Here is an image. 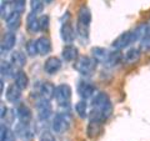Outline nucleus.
Returning <instances> with one entry per match:
<instances>
[{
	"label": "nucleus",
	"mask_w": 150,
	"mask_h": 141,
	"mask_svg": "<svg viewBox=\"0 0 150 141\" xmlns=\"http://www.w3.org/2000/svg\"><path fill=\"white\" fill-rule=\"evenodd\" d=\"M140 48L144 50H150V35L140 40Z\"/></svg>",
	"instance_id": "34"
},
{
	"label": "nucleus",
	"mask_w": 150,
	"mask_h": 141,
	"mask_svg": "<svg viewBox=\"0 0 150 141\" xmlns=\"http://www.w3.org/2000/svg\"><path fill=\"white\" fill-rule=\"evenodd\" d=\"M0 86H1V90H0V91H1V94L4 92V80H1V82H0Z\"/></svg>",
	"instance_id": "37"
},
{
	"label": "nucleus",
	"mask_w": 150,
	"mask_h": 141,
	"mask_svg": "<svg viewBox=\"0 0 150 141\" xmlns=\"http://www.w3.org/2000/svg\"><path fill=\"white\" fill-rule=\"evenodd\" d=\"M131 35H133V41H140L145 36L150 35V25L148 24L138 25L134 30H131Z\"/></svg>",
	"instance_id": "19"
},
{
	"label": "nucleus",
	"mask_w": 150,
	"mask_h": 141,
	"mask_svg": "<svg viewBox=\"0 0 150 141\" xmlns=\"http://www.w3.org/2000/svg\"><path fill=\"white\" fill-rule=\"evenodd\" d=\"M0 69H1V76L4 78H9V76H14L15 75V70H14V65L8 61H1L0 65Z\"/></svg>",
	"instance_id": "28"
},
{
	"label": "nucleus",
	"mask_w": 150,
	"mask_h": 141,
	"mask_svg": "<svg viewBox=\"0 0 150 141\" xmlns=\"http://www.w3.org/2000/svg\"><path fill=\"white\" fill-rule=\"evenodd\" d=\"M14 82H15L21 90H24V89H26L28 85H29V76L26 75L25 71L18 70L15 75H14Z\"/></svg>",
	"instance_id": "24"
},
{
	"label": "nucleus",
	"mask_w": 150,
	"mask_h": 141,
	"mask_svg": "<svg viewBox=\"0 0 150 141\" xmlns=\"http://www.w3.org/2000/svg\"><path fill=\"white\" fill-rule=\"evenodd\" d=\"M140 56H142V51L138 48H130L124 55V61L128 64H134L139 61Z\"/></svg>",
	"instance_id": "25"
},
{
	"label": "nucleus",
	"mask_w": 150,
	"mask_h": 141,
	"mask_svg": "<svg viewBox=\"0 0 150 141\" xmlns=\"http://www.w3.org/2000/svg\"><path fill=\"white\" fill-rule=\"evenodd\" d=\"M5 24L6 27L10 31H15L18 30L21 25V14L15 13V11H11V14L5 19Z\"/></svg>",
	"instance_id": "17"
},
{
	"label": "nucleus",
	"mask_w": 150,
	"mask_h": 141,
	"mask_svg": "<svg viewBox=\"0 0 150 141\" xmlns=\"http://www.w3.org/2000/svg\"><path fill=\"white\" fill-rule=\"evenodd\" d=\"M71 94V87L68 84H60L55 89V100L60 106H65L69 104Z\"/></svg>",
	"instance_id": "4"
},
{
	"label": "nucleus",
	"mask_w": 150,
	"mask_h": 141,
	"mask_svg": "<svg viewBox=\"0 0 150 141\" xmlns=\"http://www.w3.org/2000/svg\"><path fill=\"white\" fill-rule=\"evenodd\" d=\"M0 107H1V114H0V116H1V119H4L5 115H6V112H8V109H6V106L4 105V104L0 105Z\"/></svg>",
	"instance_id": "36"
},
{
	"label": "nucleus",
	"mask_w": 150,
	"mask_h": 141,
	"mask_svg": "<svg viewBox=\"0 0 150 141\" xmlns=\"http://www.w3.org/2000/svg\"><path fill=\"white\" fill-rule=\"evenodd\" d=\"M131 43H134V41H133V35H131V30H130V31H125L123 34H120L112 41L111 46L116 50H121V49L128 48Z\"/></svg>",
	"instance_id": "8"
},
{
	"label": "nucleus",
	"mask_w": 150,
	"mask_h": 141,
	"mask_svg": "<svg viewBox=\"0 0 150 141\" xmlns=\"http://www.w3.org/2000/svg\"><path fill=\"white\" fill-rule=\"evenodd\" d=\"M62 56H63V59L65 60V61H68V63L75 61V60L79 58V50H78L76 46H74L71 44H68L63 48Z\"/></svg>",
	"instance_id": "15"
},
{
	"label": "nucleus",
	"mask_w": 150,
	"mask_h": 141,
	"mask_svg": "<svg viewBox=\"0 0 150 141\" xmlns=\"http://www.w3.org/2000/svg\"><path fill=\"white\" fill-rule=\"evenodd\" d=\"M103 130V123H99V121H89V125L86 128V135L90 139H95L99 136V134Z\"/></svg>",
	"instance_id": "23"
},
{
	"label": "nucleus",
	"mask_w": 150,
	"mask_h": 141,
	"mask_svg": "<svg viewBox=\"0 0 150 141\" xmlns=\"http://www.w3.org/2000/svg\"><path fill=\"white\" fill-rule=\"evenodd\" d=\"M96 65H98V63L93 56L91 58L90 56H80V58H78L75 60L74 69L80 75L88 78V76H91V75L95 73Z\"/></svg>",
	"instance_id": "2"
},
{
	"label": "nucleus",
	"mask_w": 150,
	"mask_h": 141,
	"mask_svg": "<svg viewBox=\"0 0 150 141\" xmlns=\"http://www.w3.org/2000/svg\"><path fill=\"white\" fill-rule=\"evenodd\" d=\"M36 112H38V116H39L40 120H48L49 116L51 115V102L48 99H44V97H39L36 100Z\"/></svg>",
	"instance_id": "6"
},
{
	"label": "nucleus",
	"mask_w": 150,
	"mask_h": 141,
	"mask_svg": "<svg viewBox=\"0 0 150 141\" xmlns=\"http://www.w3.org/2000/svg\"><path fill=\"white\" fill-rule=\"evenodd\" d=\"M71 124V117L67 111H62L55 114L53 121H51V130L55 134H63L65 131H68Z\"/></svg>",
	"instance_id": "3"
},
{
	"label": "nucleus",
	"mask_w": 150,
	"mask_h": 141,
	"mask_svg": "<svg viewBox=\"0 0 150 141\" xmlns=\"http://www.w3.org/2000/svg\"><path fill=\"white\" fill-rule=\"evenodd\" d=\"M75 112L78 114V116L80 117V119L85 120L86 117L89 116V112H88V104H86V100H81L78 101L76 104H75Z\"/></svg>",
	"instance_id": "26"
},
{
	"label": "nucleus",
	"mask_w": 150,
	"mask_h": 141,
	"mask_svg": "<svg viewBox=\"0 0 150 141\" xmlns=\"http://www.w3.org/2000/svg\"><path fill=\"white\" fill-rule=\"evenodd\" d=\"M13 11L23 14L25 11V0H14L13 1Z\"/></svg>",
	"instance_id": "32"
},
{
	"label": "nucleus",
	"mask_w": 150,
	"mask_h": 141,
	"mask_svg": "<svg viewBox=\"0 0 150 141\" xmlns=\"http://www.w3.org/2000/svg\"><path fill=\"white\" fill-rule=\"evenodd\" d=\"M5 97H6L8 101L15 104V102H18L21 99V89L19 87L15 82L10 84V85L8 86L6 91H5Z\"/></svg>",
	"instance_id": "13"
},
{
	"label": "nucleus",
	"mask_w": 150,
	"mask_h": 141,
	"mask_svg": "<svg viewBox=\"0 0 150 141\" xmlns=\"http://www.w3.org/2000/svg\"><path fill=\"white\" fill-rule=\"evenodd\" d=\"M36 45L40 55H48L51 51V41L46 36H40L39 39H36Z\"/></svg>",
	"instance_id": "22"
},
{
	"label": "nucleus",
	"mask_w": 150,
	"mask_h": 141,
	"mask_svg": "<svg viewBox=\"0 0 150 141\" xmlns=\"http://www.w3.org/2000/svg\"><path fill=\"white\" fill-rule=\"evenodd\" d=\"M109 54H110V51H108L106 49L101 48V46H94L91 49V56L96 60V63H100V64L108 63Z\"/></svg>",
	"instance_id": "18"
},
{
	"label": "nucleus",
	"mask_w": 150,
	"mask_h": 141,
	"mask_svg": "<svg viewBox=\"0 0 150 141\" xmlns=\"http://www.w3.org/2000/svg\"><path fill=\"white\" fill-rule=\"evenodd\" d=\"M16 43V35L14 31H8L3 35V40H1V53L4 51H9L13 50L14 46Z\"/></svg>",
	"instance_id": "14"
},
{
	"label": "nucleus",
	"mask_w": 150,
	"mask_h": 141,
	"mask_svg": "<svg viewBox=\"0 0 150 141\" xmlns=\"http://www.w3.org/2000/svg\"><path fill=\"white\" fill-rule=\"evenodd\" d=\"M10 63L14 65V68H24V65L26 64L25 53H23L21 50H14L10 55Z\"/></svg>",
	"instance_id": "21"
},
{
	"label": "nucleus",
	"mask_w": 150,
	"mask_h": 141,
	"mask_svg": "<svg viewBox=\"0 0 150 141\" xmlns=\"http://www.w3.org/2000/svg\"><path fill=\"white\" fill-rule=\"evenodd\" d=\"M14 133L23 140H30L33 137V135H34V133H33V130H31L30 123H21V121H19L16 124Z\"/></svg>",
	"instance_id": "10"
},
{
	"label": "nucleus",
	"mask_w": 150,
	"mask_h": 141,
	"mask_svg": "<svg viewBox=\"0 0 150 141\" xmlns=\"http://www.w3.org/2000/svg\"><path fill=\"white\" fill-rule=\"evenodd\" d=\"M45 0H30V8L33 13H41L44 9Z\"/></svg>",
	"instance_id": "31"
},
{
	"label": "nucleus",
	"mask_w": 150,
	"mask_h": 141,
	"mask_svg": "<svg viewBox=\"0 0 150 141\" xmlns=\"http://www.w3.org/2000/svg\"><path fill=\"white\" fill-rule=\"evenodd\" d=\"M40 141H55L54 136L51 133H49V131H45V133L41 134L40 136Z\"/></svg>",
	"instance_id": "35"
},
{
	"label": "nucleus",
	"mask_w": 150,
	"mask_h": 141,
	"mask_svg": "<svg viewBox=\"0 0 150 141\" xmlns=\"http://www.w3.org/2000/svg\"><path fill=\"white\" fill-rule=\"evenodd\" d=\"M95 85H94L93 82H90L89 80H79L78 81V85H76V92L78 95L80 96L83 100H88V99H90L94 96V94H95Z\"/></svg>",
	"instance_id": "5"
},
{
	"label": "nucleus",
	"mask_w": 150,
	"mask_h": 141,
	"mask_svg": "<svg viewBox=\"0 0 150 141\" xmlns=\"http://www.w3.org/2000/svg\"><path fill=\"white\" fill-rule=\"evenodd\" d=\"M62 60L59 58H56V56H50L45 60L44 63V71L49 75H54L59 71L60 69H62Z\"/></svg>",
	"instance_id": "9"
},
{
	"label": "nucleus",
	"mask_w": 150,
	"mask_h": 141,
	"mask_svg": "<svg viewBox=\"0 0 150 141\" xmlns=\"http://www.w3.org/2000/svg\"><path fill=\"white\" fill-rule=\"evenodd\" d=\"M25 51L29 56H35L39 54V50H38V45H36V40L30 39L25 45Z\"/></svg>",
	"instance_id": "30"
},
{
	"label": "nucleus",
	"mask_w": 150,
	"mask_h": 141,
	"mask_svg": "<svg viewBox=\"0 0 150 141\" xmlns=\"http://www.w3.org/2000/svg\"><path fill=\"white\" fill-rule=\"evenodd\" d=\"M123 59H124V56L121 55L120 50L114 49L112 51H110V54H109V59H108L106 65H109V66H116L118 64H120V63H121V60H123Z\"/></svg>",
	"instance_id": "27"
},
{
	"label": "nucleus",
	"mask_w": 150,
	"mask_h": 141,
	"mask_svg": "<svg viewBox=\"0 0 150 141\" xmlns=\"http://www.w3.org/2000/svg\"><path fill=\"white\" fill-rule=\"evenodd\" d=\"M112 114V104L106 92H98L91 100V110L89 112V120L99 121L104 124Z\"/></svg>",
	"instance_id": "1"
},
{
	"label": "nucleus",
	"mask_w": 150,
	"mask_h": 141,
	"mask_svg": "<svg viewBox=\"0 0 150 141\" xmlns=\"http://www.w3.org/2000/svg\"><path fill=\"white\" fill-rule=\"evenodd\" d=\"M26 29L31 34L40 31V23H39V18L36 16V13H30L26 16Z\"/></svg>",
	"instance_id": "20"
},
{
	"label": "nucleus",
	"mask_w": 150,
	"mask_h": 141,
	"mask_svg": "<svg viewBox=\"0 0 150 141\" xmlns=\"http://www.w3.org/2000/svg\"><path fill=\"white\" fill-rule=\"evenodd\" d=\"M91 23V11L89 10V8L83 5L78 11V20L76 24L84 25V26H90Z\"/></svg>",
	"instance_id": "16"
},
{
	"label": "nucleus",
	"mask_w": 150,
	"mask_h": 141,
	"mask_svg": "<svg viewBox=\"0 0 150 141\" xmlns=\"http://www.w3.org/2000/svg\"><path fill=\"white\" fill-rule=\"evenodd\" d=\"M55 89H56V86H54L53 82L43 81V82H40V86H39L38 90H39L40 97L51 100L53 97H55Z\"/></svg>",
	"instance_id": "12"
},
{
	"label": "nucleus",
	"mask_w": 150,
	"mask_h": 141,
	"mask_svg": "<svg viewBox=\"0 0 150 141\" xmlns=\"http://www.w3.org/2000/svg\"><path fill=\"white\" fill-rule=\"evenodd\" d=\"M15 115L18 117V120L21 121V123H30L33 119V112L29 109V106H26L25 104H19L16 106Z\"/></svg>",
	"instance_id": "11"
},
{
	"label": "nucleus",
	"mask_w": 150,
	"mask_h": 141,
	"mask_svg": "<svg viewBox=\"0 0 150 141\" xmlns=\"http://www.w3.org/2000/svg\"><path fill=\"white\" fill-rule=\"evenodd\" d=\"M53 1H54V0H45L46 4H50V3H53Z\"/></svg>",
	"instance_id": "39"
},
{
	"label": "nucleus",
	"mask_w": 150,
	"mask_h": 141,
	"mask_svg": "<svg viewBox=\"0 0 150 141\" xmlns=\"http://www.w3.org/2000/svg\"><path fill=\"white\" fill-rule=\"evenodd\" d=\"M75 35H76V30L74 29V26L71 25V23H63L62 27H60V36L62 40L65 44H71L75 40Z\"/></svg>",
	"instance_id": "7"
},
{
	"label": "nucleus",
	"mask_w": 150,
	"mask_h": 141,
	"mask_svg": "<svg viewBox=\"0 0 150 141\" xmlns=\"http://www.w3.org/2000/svg\"><path fill=\"white\" fill-rule=\"evenodd\" d=\"M1 1H3V3H6V4H9V3H13L14 0H1Z\"/></svg>",
	"instance_id": "38"
},
{
	"label": "nucleus",
	"mask_w": 150,
	"mask_h": 141,
	"mask_svg": "<svg viewBox=\"0 0 150 141\" xmlns=\"http://www.w3.org/2000/svg\"><path fill=\"white\" fill-rule=\"evenodd\" d=\"M39 23H40V30H48L49 29V24H50V20H49V16L48 15H41L39 18Z\"/></svg>",
	"instance_id": "33"
},
{
	"label": "nucleus",
	"mask_w": 150,
	"mask_h": 141,
	"mask_svg": "<svg viewBox=\"0 0 150 141\" xmlns=\"http://www.w3.org/2000/svg\"><path fill=\"white\" fill-rule=\"evenodd\" d=\"M0 140L1 141H14L15 139V133H11L10 130L8 129V126H5L4 124H1V128H0Z\"/></svg>",
	"instance_id": "29"
}]
</instances>
